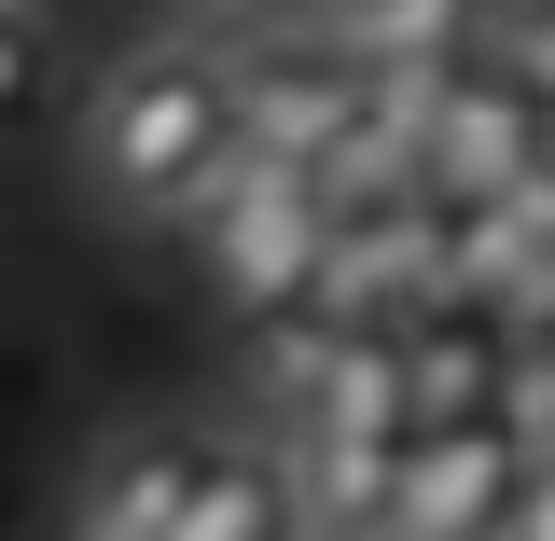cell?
Returning a JSON list of instances; mask_svg holds the SVG:
<instances>
[{
  "instance_id": "cell-1",
  "label": "cell",
  "mask_w": 555,
  "mask_h": 541,
  "mask_svg": "<svg viewBox=\"0 0 555 541\" xmlns=\"http://www.w3.org/2000/svg\"><path fill=\"white\" fill-rule=\"evenodd\" d=\"M222 167H236V42L167 28V42H139V56L98 69V98H83V126H69L83 208H112V222H181Z\"/></svg>"
},
{
  "instance_id": "cell-2",
  "label": "cell",
  "mask_w": 555,
  "mask_h": 541,
  "mask_svg": "<svg viewBox=\"0 0 555 541\" xmlns=\"http://www.w3.org/2000/svg\"><path fill=\"white\" fill-rule=\"evenodd\" d=\"M334 222L347 208L320 195V167H264V153H236L195 208H181V236H195L208 292L236 306V320H278V306H320V265H334Z\"/></svg>"
},
{
  "instance_id": "cell-3",
  "label": "cell",
  "mask_w": 555,
  "mask_h": 541,
  "mask_svg": "<svg viewBox=\"0 0 555 541\" xmlns=\"http://www.w3.org/2000/svg\"><path fill=\"white\" fill-rule=\"evenodd\" d=\"M361 126V56L334 28H250L236 42V153L264 167H334Z\"/></svg>"
},
{
  "instance_id": "cell-4",
  "label": "cell",
  "mask_w": 555,
  "mask_h": 541,
  "mask_svg": "<svg viewBox=\"0 0 555 541\" xmlns=\"http://www.w3.org/2000/svg\"><path fill=\"white\" fill-rule=\"evenodd\" d=\"M514 486H528V445L473 416V430H416L403 473H389V514L375 541H514Z\"/></svg>"
},
{
  "instance_id": "cell-5",
  "label": "cell",
  "mask_w": 555,
  "mask_h": 541,
  "mask_svg": "<svg viewBox=\"0 0 555 541\" xmlns=\"http://www.w3.org/2000/svg\"><path fill=\"white\" fill-rule=\"evenodd\" d=\"M555 112L514 83L500 56H459L444 69V98H430V208H500L528 167H542Z\"/></svg>"
},
{
  "instance_id": "cell-6",
  "label": "cell",
  "mask_w": 555,
  "mask_h": 541,
  "mask_svg": "<svg viewBox=\"0 0 555 541\" xmlns=\"http://www.w3.org/2000/svg\"><path fill=\"white\" fill-rule=\"evenodd\" d=\"M389 347H403V416H416V430H473V416H500V375H514L500 306L444 292V306H416Z\"/></svg>"
},
{
  "instance_id": "cell-7",
  "label": "cell",
  "mask_w": 555,
  "mask_h": 541,
  "mask_svg": "<svg viewBox=\"0 0 555 541\" xmlns=\"http://www.w3.org/2000/svg\"><path fill=\"white\" fill-rule=\"evenodd\" d=\"M208 459H222V445H195V430H126V445L83 473L69 541H181V514H195Z\"/></svg>"
},
{
  "instance_id": "cell-8",
  "label": "cell",
  "mask_w": 555,
  "mask_h": 541,
  "mask_svg": "<svg viewBox=\"0 0 555 541\" xmlns=\"http://www.w3.org/2000/svg\"><path fill=\"white\" fill-rule=\"evenodd\" d=\"M292 445H416V416H403V347H389V334H347L334 375H320L306 416H292Z\"/></svg>"
},
{
  "instance_id": "cell-9",
  "label": "cell",
  "mask_w": 555,
  "mask_h": 541,
  "mask_svg": "<svg viewBox=\"0 0 555 541\" xmlns=\"http://www.w3.org/2000/svg\"><path fill=\"white\" fill-rule=\"evenodd\" d=\"M486 14L500 0H347L334 42L361 69H459V56H486Z\"/></svg>"
},
{
  "instance_id": "cell-10",
  "label": "cell",
  "mask_w": 555,
  "mask_h": 541,
  "mask_svg": "<svg viewBox=\"0 0 555 541\" xmlns=\"http://www.w3.org/2000/svg\"><path fill=\"white\" fill-rule=\"evenodd\" d=\"M181 541H306L292 473H278V459H208V486H195V514H181Z\"/></svg>"
},
{
  "instance_id": "cell-11",
  "label": "cell",
  "mask_w": 555,
  "mask_h": 541,
  "mask_svg": "<svg viewBox=\"0 0 555 541\" xmlns=\"http://www.w3.org/2000/svg\"><path fill=\"white\" fill-rule=\"evenodd\" d=\"M500 430L555 459V334H514V375H500Z\"/></svg>"
},
{
  "instance_id": "cell-12",
  "label": "cell",
  "mask_w": 555,
  "mask_h": 541,
  "mask_svg": "<svg viewBox=\"0 0 555 541\" xmlns=\"http://www.w3.org/2000/svg\"><path fill=\"white\" fill-rule=\"evenodd\" d=\"M486 56H500V69L555 112V0H500V14H486Z\"/></svg>"
},
{
  "instance_id": "cell-13",
  "label": "cell",
  "mask_w": 555,
  "mask_h": 541,
  "mask_svg": "<svg viewBox=\"0 0 555 541\" xmlns=\"http://www.w3.org/2000/svg\"><path fill=\"white\" fill-rule=\"evenodd\" d=\"M167 14H181V28H208V42H250L278 0H167Z\"/></svg>"
},
{
  "instance_id": "cell-14",
  "label": "cell",
  "mask_w": 555,
  "mask_h": 541,
  "mask_svg": "<svg viewBox=\"0 0 555 541\" xmlns=\"http://www.w3.org/2000/svg\"><path fill=\"white\" fill-rule=\"evenodd\" d=\"M28 83H42V28H0V112H28Z\"/></svg>"
},
{
  "instance_id": "cell-15",
  "label": "cell",
  "mask_w": 555,
  "mask_h": 541,
  "mask_svg": "<svg viewBox=\"0 0 555 541\" xmlns=\"http://www.w3.org/2000/svg\"><path fill=\"white\" fill-rule=\"evenodd\" d=\"M514 541H555V459H528V486H514Z\"/></svg>"
},
{
  "instance_id": "cell-16",
  "label": "cell",
  "mask_w": 555,
  "mask_h": 541,
  "mask_svg": "<svg viewBox=\"0 0 555 541\" xmlns=\"http://www.w3.org/2000/svg\"><path fill=\"white\" fill-rule=\"evenodd\" d=\"M334 14H347V0H278V28H334Z\"/></svg>"
},
{
  "instance_id": "cell-17",
  "label": "cell",
  "mask_w": 555,
  "mask_h": 541,
  "mask_svg": "<svg viewBox=\"0 0 555 541\" xmlns=\"http://www.w3.org/2000/svg\"><path fill=\"white\" fill-rule=\"evenodd\" d=\"M42 14H56V0H0V28H42Z\"/></svg>"
},
{
  "instance_id": "cell-18",
  "label": "cell",
  "mask_w": 555,
  "mask_h": 541,
  "mask_svg": "<svg viewBox=\"0 0 555 541\" xmlns=\"http://www.w3.org/2000/svg\"><path fill=\"white\" fill-rule=\"evenodd\" d=\"M306 541H375V528H306Z\"/></svg>"
}]
</instances>
